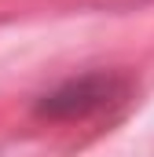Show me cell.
I'll list each match as a JSON object with an SVG mask.
<instances>
[{"label": "cell", "mask_w": 154, "mask_h": 157, "mask_svg": "<svg viewBox=\"0 0 154 157\" xmlns=\"http://www.w3.org/2000/svg\"><path fill=\"white\" fill-rule=\"evenodd\" d=\"M117 95H125V84L117 77L88 73V77L66 80L63 88H55L51 95H44L37 113L40 117H51V121H77V117H88V113L110 106Z\"/></svg>", "instance_id": "1"}]
</instances>
